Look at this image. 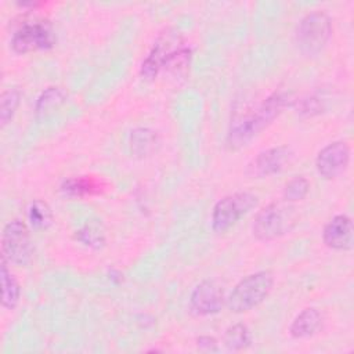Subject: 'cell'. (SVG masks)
I'll return each instance as SVG.
<instances>
[{"instance_id":"7","label":"cell","mask_w":354,"mask_h":354,"mask_svg":"<svg viewBox=\"0 0 354 354\" xmlns=\"http://www.w3.org/2000/svg\"><path fill=\"white\" fill-rule=\"evenodd\" d=\"M55 43L54 32L47 21H32L19 26L12 37L11 47L15 53L25 54L51 48Z\"/></svg>"},{"instance_id":"2","label":"cell","mask_w":354,"mask_h":354,"mask_svg":"<svg viewBox=\"0 0 354 354\" xmlns=\"http://www.w3.org/2000/svg\"><path fill=\"white\" fill-rule=\"evenodd\" d=\"M274 275L268 270L253 272L242 278L227 299V307L232 313H246L257 307L271 292Z\"/></svg>"},{"instance_id":"14","label":"cell","mask_w":354,"mask_h":354,"mask_svg":"<svg viewBox=\"0 0 354 354\" xmlns=\"http://www.w3.org/2000/svg\"><path fill=\"white\" fill-rule=\"evenodd\" d=\"M159 145V137L156 131L148 127L134 129L130 134V148L131 152L140 158L149 156L156 151Z\"/></svg>"},{"instance_id":"12","label":"cell","mask_w":354,"mask_h":354,"mask_svg":"<svg viewBox=\"0 0 354 354\" xmlns=\"http://www.w3.org/2000/svg\"><path fill=\"white\" fill-rule=\"evenodd\" d=\"M324 243L335 250H348L354 243L353 221L346 214L332 217L322 231Z\"/></svg>"},{"instance_id":"21","label":"cell","mask_w":354,"mask_h":354,"mask_svg":"<svg viewBox=\"0 0 354 354\" xmlns=\"http://www.w3.org/2000/svg\"><path fill=\"white\" fill-rule=\"evenodd\" d=\"M21 101V91L18 88H7L0 95V124L4 127L14 116Z\"/></svg>"},{"instance_id":"16","label":"cell","mask_w":354,"mask_h":354,"mask_svg":"<svg viewBox=\"0 0 354 354\" xmlns=\"http://www.w3.org/2000/svg\"><path fill=\"white\" fill-rule=\"evenodd\" d=\"M224 346L231 351H241L248 348L252 343V333L245 324H234L227 328L224 337Z\"/></svg>"},{"instance_id":"9","label":"cell","mask_w":354,"mask_h":354,"mask_svg":"<svg viewBox=\"0 0 354 354\" xmlns=\"http://www.w3.org/2000/svg\"><path fill=\"white\" fill-rule=\"evenodd\" d=\"M177 44H180V39L176 33L167 30L160 35L141 65V76L145 79H153L159 71L166 66L173 53L180 48Z\"/></svg>"},{"instance_id":"8","label":"cell","mask_w":354,"mask_h":354,"mask_svg":"<svg viewBox=\"0 0 354 354\" xmlns=\"http://www.w3.org/2000/svg\"><path fill=\"white\" fill-rule=\"evenodd\" d=\"M350 162V148L344 141H333L324 147L315 159V167L321 177L330 180L342 174Z\"/></svg>"},{"instance_id":"11","label":"cell","mask_w":354,"mask_h":354,"mask_svg":"<svg viewBox=\"0 0 354 354\" xmlns=\"http://www.w3.org/2000/svg\"><path fill=\"white\" fill-rule=\"evenodd\" d=\"M290 158L292 151L285 145L266 149L252 160V163L248 167V173L256 178L277 174L281 170H283V167L289 163Z\"/></svg>"},{"instance_id":"17","label":"cell","mask_w":354,"mask_h":354,"mask_svg":"<svg viewBox=\"0 0 354 354\" xmlns=\"http://www.w3.org/2000/svg\"><path fill=\"white\" fill-rule=\"evenodd\" d=\"M76 241L80 243L93 248L100 249L105 245V234L100 223L95 221H87L82 228H79L75 234Z\"/></svg>"},{"instance_id":"18","label":"cell","mask_w":354,"mask_h":354,"mask_svg":"<svg viewBox=\"0 0 354 354\" xmlns=\"http://www.w3.org/2000/svg\"><path fill=\"white\" fill-rule=\"evenodd\" d=\"M61 189L65 195L69 196H86L97 194L100 191V185L90 177H75L65 180L61 185Z\"/></svg>"},{"instance_id":"10","label":"cell","mask_w":354,"mask_h":354,"mask_svg":"<svg viewBox=\"0 0 354 354\" xmlns=\"http://www.w3.org/2000/svg\"><path fill=\"white\" fill-rule=\"evenodd\" d=\"M224 304V293L218 283L205 279L198 283L189 297V307L198 315H213L220 313Z\"/></svg>"},{"instance_id":"1","label":"cell","mask_w":354,"mask_h":354,"mask_svg":"<svg viewBox=\"0 0 354 354\" xmlns=\"http://www.w3.org/2000/svg\"><path fill=\"white\" fill-rule=\"evenodd\" d=\"M286 98L285 93L275 91L257 108L234 119L227 134V147L231 151H236L248 145L252 138H254L282 112L288 101Z\"/></svg>"},{"instance_id":"6","label":"cell","mask_w":354,"mask_h":354,"mask_svg":"<svg viewBox=\"0 0 354 354\" xmlns=\"http://www.w3.org/2000/svg\"><path fill=\"white\" fill-rule=\"evenodd\" d=\"M288 210V207H283L278 203H270L264 206L254 217L252 227L253 235L259 241H271L288 232L295 223Z\"/></svg>"},{"instance_id":"3","label":"cell","mask_w":354,"mask_h":354,"mask_svg":"<svg viewBox=\"0 0 354 354\" xmlns=\"http://www.w3.org/2000/svg\"><path fill=\"white\" fill-rule=\"evenodd\" d=\"M332 35V21L324 11H314L303 17L296 28V43L306 55L318 54Z\"/></svg>"},{"instance_id":"5","label":"cell","mask_w":354,"mask_h":354,"mask_svg":"<svg viewBox=\"0 0 354 354\" xmlns=\"http://www.w3.org/2000/svg\"><path fill=\"white\" fill-rule=\"evenodd\" d=\"M1 256L14 264L26 266L32 260L33 246L29 230L18 218L8 221L1 232Z\"/></svg>"},{"instance_id":"4","label":"cell","mask_w":354,"mask_h":354,"mask_svg":"<svg viewBox=\"0 0 354 354\" xmlns=\"http://www.w3.org/2000/svg\"><path fill=\"white\" fill-rule=\"evenodd\" d=\"M257 205V196L252 192H235L220 199L212 212V230L224 234Z\"/></svg>"},{"instance_id":"15","label":"cell","mask_w":354,"mask_h":354,"mask_svg":"<svg viewBox=\"0 0 354 354\" xmlns=\"http://www.w3.org/2000/svg\"><path fill=\"white\" fill-rule=\"evenodd\" d=\"M0 278H1V304L4 308L12 310L17 307V304L19 301L21 286H19L17 278L8 270L7 260L3 256H1Z\"/></svg>"},{"instance_id":"22","label":"cell","mask_w":354,"mask_h":354,"mask_svg":"<svg viewBox=\"0 0 354 354\" xmlns=\"http://www.w3.org/2000/svg\"><path fill=\"white\" fill-rule=\"evenodd\" d=\"M308 191H310L308 180L301 176H296L286 183V185L283 188V198L288 202L301 201L307 196Z\"/></svg>"},{"instance_id":"13","label":"cell","mask_w":354,"mask_h":354,"mask_svg":"<svg viewBox=\"0 0 354 354\" xmlns=\"http://www.w3.org/2000/svg\"><path fill=\"white\" fill-rule=\"evenodd\" d=\"M322 325V315L314 307L304 308L299 313L289 326V333L295 339H304L317 333Z\"/></svg>"},{"instance_id":"19","label":"cell","mask_w":354,"mask_h":354,"mask_svg":"<svg viewBox=\"0 0 354 354\" xmlns=\"http://www.w3.org/2000/svg\"><path fill=\"white\" fill-rule=\"evenodd\" d=\"M28 220L32 228L46 230L53 223V213L50 206L40 199L33 201L28 207Z\"/></svg>"},{"instance_id":"23","label":"cell","mask_w":354,"mask_h":354,"mask_svg":"<svg viewBox=\"0 0 354 354\" xmlns=\"http://www.w3.org/2000/svg\"><path fill=\"white\" fill-rule=\"evenodd\" d=\"M319 109H321V105H319L318 100H315V98L304 100V101L301 102V106H300V112H301V113H307V115L318 113Z\"/></svg>"},{"instance_id":"24","label":"cell","mask_w":354,"mask_h":354,"mask_svg":"<svg viewBox=\"0 0 354 354\" xmlns=\"http://www.w3.org/2000/svg\"><path fill=\"white\" fill-rule=\"evenodd\" d=\"M196 344L199 348L205 351H217V340L212 336H201L196 340Z\"/></svg>"},{"instance_id":"20","label":"cell","mask_w":354,"mask_h":354,"mask_svg":"<svg viewBox=\"0 0 354 354\" xmlns=\"http://www.w3.org/2000/svg\"><path fill=\"white\" fill-rule=\"evenodd\" d=\"M66 98L65 91L61 87H48L46 88L36 102V115H47L48 112L58 108L61 104H64Z\"/></svg>"}]
</instances>
